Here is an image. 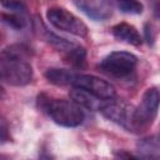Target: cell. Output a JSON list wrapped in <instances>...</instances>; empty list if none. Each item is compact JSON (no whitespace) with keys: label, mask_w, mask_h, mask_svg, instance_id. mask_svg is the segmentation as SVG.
Here are the masks:
<instances>
[{"label":"cell","mask_w":160,"mask_h":160,"mask_svg":"<svg viewBox=\"0 0 160 160\" xmlns=\"http://www.w3.org/2000/svg\"><path fill=\"white\" fill-rule=\"evenodd\" d=\"M30 50L25 45L15 44L4 49L0 54V80L12 85H28L34 76L29 60Z\"/></svg>","instance_id":"obj_1"},{"label":"cell","mask_w":160,"mask_h":160,"mask_svg":"<svg viewBox=\"0 0 160 160\" xmlns=\"http://www.w3.org/2000/svg\"><path fill=\"white\" fill-rule=\"evenodd\" d=\"M38 104L39 108L46 112L48 116L58 125L65 128H75L84 121V111L74 101L54 99L41 94L38 98Z\"/></svg>","instance_id":"obj_2"},{"label":"cell","mask_w":160,"mask_h":160,"mask_svg":"<svg viewBox=\"0 0 160 160\" xmlns=\"http://www.w3.org/2000/svg\"><path fill=\"white\" fill-rule=\"evenodd\" d=\"M99 111L109 120L121 125L128 131L138 132L136 121H135V108L122 100L108 99L104 100L100 105Z\"/></svg>","instance_id":"obj_3"},{"label":"cell","mask_w":160,"mask_h":160,"mask_svg":"<svg viewBox=\"0 0 160 160\" xmlns=\"http://www.w3.org/2000/svg\"><path fill=\"white\" fill-rule=\"evenodd\" d=\"M138 58L126 51H114L105 56L99 68L102 72L114 78H126L136 68Z\"/></svg>","instance_id":"obj_4"},{"label":"cell","mask_w":160,"mask_h":160,"mask_svg":"<svg viewBox=\"0 0 160 160\" xmlns=\"http://www.w3.org/2000/svg\"><path fill=\"white\" fill-rule=\"evenodd\" d=\"M49 22L62 31L72 34L79 38H85L88 35V26L72 12L62 8H51L46 12Z\"/></svg>","instance_id":"obj_5"},{"label":"cell","mask_w":160,"mask_h":160,"mask_svg":"<svg viewBox=\"0 0 160 160\" xmlns=\"http://www.w3.org/2000/svg\"><path fill=\"white\" fill-rule=\"evenodd\" d=\"M44 39L59 52L62 54V56L65 58V60L76 66V68H81L85 64V58H86V51L85 49L72 41H69L64 38H60L50 31H48L45 29L44 31Z\"/></svg>","instance_id":"obj_6"},{"label":"cell","mask_w":160,"mask_h":160,"mask_svg":"<svg viewBox=\"0 0 160 160\" xmlns=\"http://www.w3.org/2000/svg\"><path fill=\"white\" fill-rule=\"evenodd\" d=\"M159 109V90L156 88L148 89L141 99V102L135 108V121L138 132L145 131L155 120Z\"/></svg>","instance_id":"obj_7"},{"label":"cell","mask_w":160,"mask_h":160,"mask_svg":"<svg viewBox=\"0 0 160 160\" xmlns=\"http://www.w3.org/2000/svg\"><path fill=\"white\" fill-rule=\"evenodd\" d=\"M72 86L80 88L90 92L91 95L101 99V100H108L112 99L116 95V90L112 84L109 81L100 79L95 75H89V74H75V78L72 80Z\"/></svg>","instance_id":"obj_8"},{"label":"cell","mask_w":160,"mask_h":160,"mask_svg":"<svg viewBox=\"0 0 160 160\" xmlns=\"http://www.w3.org/2000/svg\"><path fill=\"white\" fill-rule=\"evenodd\" d=\"M75 2L92 20H106L112 12V0H76Z\"/></svg>","instance_id":"obj_9"},{"label":"cell","mask_w":160,"mask_h":160,"mask_svg":"<svg viewBox=\"0 0 160 160\" xmlns=\"http://www.w3.org/2000/svg\"><path fill=\"white\" fill-rule=\"evenodd\" d=\"M112 35L118 40L130 44V45H134V46H139L142 42V39H141L139 31L136 30V28L128 22H120V24H116L115 26H112Z\"/></svg>","instance_id":"obj_10"},{"label":"cell","mask_w":160,"mask_h":160,"mask_svg":"<svg viewBox=\"0 0 160 160\" xmlns=\"http://www.w3.org/2000/svg\"><path fill=\"white\" fill-rule=\"evenodd\" d=\"M138 156L141 159H159L160 156V142L158 135H152L141 139L136 144Z\"/></svg>","instance_id":"obj_11"},{"label":"cell","mask_w":160,"mask_h":160,"mask_svg":"<svg viewBox=\"0 0 160 160\" xmlns=\"http://www.w3.org/2000/svg\"><path fill=\"white\" fill-rule=\"evenodd\" d=\"M70 96H71L72 101L76 102L79 106H84L86 109L98 110V111L100 109V105L104 101V100H101V99L91 95L86 90L80 89V88H76V86H74V89L70 91Z\"/></svg>","instance_id":"obj_12"},{"label":"cell","mask_w":160,"mask_h":160,"mask_svg":"<svg viewBox=\"0 0 160 160\" xmlns=\"http://www.w3.org/2000/svg\"><path fill=\"white\" fill-rule=\"evenodd\" d=\"M75 74L74 71L71 70H66V69H58V68H51V69H48L46 72H45V78L54 85H60V86H64V85H71L72 84V80L75 78Z\"/></svg>","instance_id":"obj_13"},{"label":"cell","mask_w":160,"mask_h":160,"mask_svg":"<svg viewBox=\"0 0 160 160\" xmlns=\"http://www.w3.org/2000/svg\"><path fill=\"white\" fill-rule=\"evenodd\" d=\"M25 11H9V12H2L0 14L1 20L9 25L12 29L21 30L26 26V19L24 16Z\"/></svg>","instance_id":"obj_14"},{"label":"cell","mask_w":160,"mask_h":160,"mask_svg":"<svg viewBox=\"0 0 160 160\" xmlns=\"http://www.w3.org/2000/svg\"><path fill=\"white\" fill-rule=\"evenodd\" d=\"M114 2L119 10L125 14H141L144 9L139 0H114Z\"/></svg>","instance_id":"obj_15"},{"label":"cell","mask_w":160,"mask_h":160,"mask_svg":"<svg viewBox=\"0 0 160 160\" xmlns=\"http://www.w3.org/2000/svg\"><path fill=\"white\" fill-rule=\"evenodd\" d=\"M0 2L10 11H25V5L22 0H0Z\"/></svg>","instance_id":"obj_16"},{"label":"cell","mask_w":160,"mask_h":160,"mask_svg":"<svg viewBox=\"0 0 160 160\" xmlns=\"http://www.w3.org/2000/svg\"><path fill=\"white\" fill-rule=\"evenodd\" d=\"M9 140V126L4 118L0 116V142H5Z\"/></svg>","instance_id":"obj_17"},{"label":"cell","mask_w":160,"mask_h":160,"mask_svg":"<svg viewBox=\"0 0 160 160\" xmlns=\"http://www.w3.org/2000/svg\"><path fill=\"white\" fill-rule=\"evenodd\" d=\"M144 34H145V40L149 45H152L154 44V40H155V34H154V30H152V26L148 22L145 24V28H144Z\"/></svg>","instance_id":"obj_18"}]
</instances>
